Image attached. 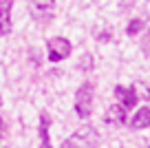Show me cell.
I'll return each mask as SVG.
<instances>
[{
    "label": "cell",
    "instance_id": "1",
    "mask_svg": "<svg viewBox=\"0 0 150 148\" xmlns=\"http://www.w3.org/2000/svg\"><path fill=\"white\" fill-rule=\"evenodd\" d=\"M99 144V130L95 126H84L75 130L69 139H64L62 148H95Z\"/></svg>",
    "mask_w": 150,
    "mask_h": 148
},
{
    "label": "cell",
    "instance_id": "2",
    "mask_svg": "<svg viewBox=\"0 0 150 148\" xmlns=\"http://www.w3.org/2000/svg\"><path fill=\"white\" fill-rule=\"evenodd\" d=\"M93 91H95L93 82H84L75 93V113L82 120L91 117V113H93Z\"/></svg>",
    "mask_w": 150,
    "mask_h": 148
},
{
    "label": "cell",
    "instance_id": "3",
    "mask_svg": "<svg viewBox=\"0 0 150 148\" xmlns=\"http://www.w3.org/2000/svg\"><path fill=\"white\" fill-rule=\"evenodd\" d=\"M47 49H49V60L51 62L64 60V58H69L71 51H73V46H71V42L66 40V38H51Z\"/></svg>",
    "mask_w": 150,
    "mask_h": 148
},
{
    "label": "cell",
    "instance_id": "4",
    "mask_svg": "<svg viewBox=\"0 0 150 148\" xmlns=\"http://www.w3.org/2000/svg\"><path fill=\"white\" fill-rule=\"evenodd\" d=\"M126 113H128V108L126 106H110L106 111V115H104V122H106L108 126H122L124 122H126Z\"/></svg>",
    "mask_w": 150,
    "mask_h": 148
},
{
    "label": "cell",
    "instance_id": "5",
    "mask_svg": "<svg viewBox=\"0 0 150 148\" xmlns=\"http://www.w3.org/2000/svg\"><path fill=\"white\" fill-rule=\"evenodd\" d=\"M115 97L119 100V104L126 108L137 106V93L135 88H126V86H115Z\"/></svg>",
    "mask_w": 150,
    "mask_h": 148
},
{
    "label": "cell",
    "instance_id": "6",
    "mask_svg": "<svg viewBox=\"0 0 150 148\" xmlns=\"http://www.w3.org/2000/svg\"><path fill=\"white\" fill-rule=\"evenodd\" d=\"M11 31V0L0 2V33L7 36Z\"/></svg>",
    "mask_w": 150,
    "mask_h": 148
},
{
    "label": "cell",
    "instance_id": "7",
    "mask_svg": "<svg viewBox=\"0 0 150 148\" xmlns=\"http://www.w3.org/2000/svg\"><path fill=\"white\" fill-rule=\"evenodd\" d=\"M150 126V106H144L135 113V117L130 120V128L139 130V128H148Z\"/></svg>",
    "mask_w": 150,
    "mask_h": 148
},
{
    "label": "cell",
    "instance_id": "8",
    "mask_svg": "<svg viewBox=\"0 0 150 148\" xmlns=\"http://www.w3.org/2000/svg\"><path fill=\"white\" fill-rule=\"evenodd\" d=\"M49 124H51L49 115H47V113H42V115H40V148H51V137H49Z\"/></svg>",
    "mask_w": 150,
    "mask_h": 148
},
{
    "label": "cell",
    "instance_id": "9",
    "mask_svg": "<svg viewBox=\"0 0 150 148\" xmlns=\"http://www.w3.org/2000/svg\"><path fill=\"white\" fill-rule=\"evenodd\" d=\"M53 5H55V0H42V2H38V5L33 7V18H38V20H47L49 16H51Z\"/></svg>",
    "mask_w": 150,
    "mask_h": 148
},
{
    "label": "cell",
    "instance_id": "10",
    "mask_svg": "<svg viewBox=\"0 0 150 148\" xmlns=\"http://www.w3.org/2000/svg\"><path fill=\"white\" fill-rule=\"evenodd\" d=\"M132 88H135V93H139V97H141V100H150V88L146 86L144 82H137Z\"/></svg>",
    "mask_w": 150,
    "mask_h": 148
},
{
    "label": "cell",
    "instance_id": "11",
    "mask_svg": "<svg viewBox=\"0 0 150 148\" xmlns=\"http://www.w3.org/2000/svg\"><path fill=\"white\" fill-rule=\"evenodd\" d=\"M141 29H144V22H141V20H130V24H128L126 33H128V36H135V33H139Z\"/></svg>",
    "mask_w": 150,
    "mask_h": 148
},
{
    "label": "cell",
    "instance_id": "12",
    "mask_svg": "<svg viewBox=\"0 0 150 148\" xmlns=\"http://www.w3.org/2000/svg\"><path fill=\"white\" fill-rule=\"evenodd\" d=\"M2 133H5V124H2V120H0V139H2Z\"/></svg>",
    "mask_w": 150,
    "mask_h": 148
}]
</instances>
